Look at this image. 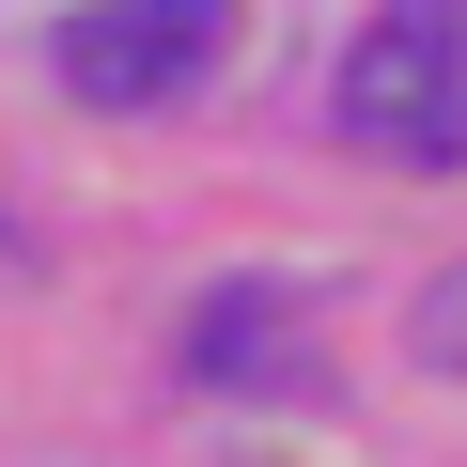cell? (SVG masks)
Returning a JSON list of instances; mask_svg holds the SVG:
<instances>
[{"label": "cell", "mask_w": 467, "mask_h": 467, "mask_svg": "<svg viewBox=\"0 0 467 467\" xmlns=\"http://www.w3.org/2000/svg\"><path fill=\"white\" fill-rule=\"evenodd\" d=\"M343 140L389 171H451L467 156V0H389L343 47Z\"/></svg>", "instance_id": "6da1fadb"}, {"label": "cell", "mask_w": 467, "mask_h": 467, "mask_svg": "<svg viewBox=\"0 0 467 467\" xmlns=\"http://www.w3.org/2000/svg\"><path fill=\"white\" fill-rule=\"evenodd\" d=\"M218 47H234V0H94V16H63L47 63L78 109H171L218 78Z\"/></svg>", "instance_id": "7a4b0ae2"}, {"label": "cell", "mask_w": 467, "mask_h": 467, "mask_svg": "<svg viewBox=\"0 0 467 467\" xmlns=\"http://www.w3.org/2000/svg\"><path fill=\"white\" fill-rule=\"evenodd\" d=\"M187 374H202V389H265V405L312 389V343L281 327V281H234V296L187 327Z\"/></svg>", "instance_id": "3957f363"}, {"label": "cell", "mask_w": 467, "mask_h": 467, "mask_svg": "<svg viewBox=\"0 0 467 467\" xmlns=\"http://www.w3.org/2000/svg\"><path fill=\"white\" fill-rule=\"evenodd\" d=\"M420 358H436V374H467V281H436V296H420Z\"/></svg>", "instance_id": "277c9868"}]
</instances>
